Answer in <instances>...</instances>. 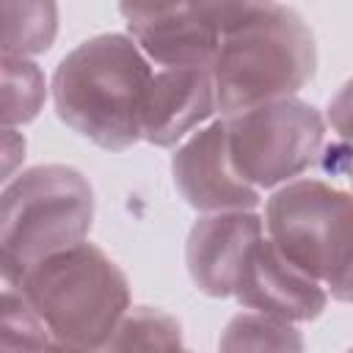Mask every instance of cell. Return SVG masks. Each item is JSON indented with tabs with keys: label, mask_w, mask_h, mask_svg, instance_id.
<instances>
[{
	"label": "cell",
	"mask_w": 353,
	"mask_h": 353,
	"mask_svg": "<svg viewBox=\"0 0 353 353\" xmlns=\"http://www.w3.org/2000/svg\"><path fill=\"white\" fill-rule=\"evenodd\" d=\"M210 72L223 119L295 97L317 72L314 33L292 6L243 3Z\"/></svg>",
	"instance_id": "obj_1"
},
{
	"label": "cell",
	"mask_w": 353,
	"mask_h": 353,
	"mask_svg": "<svg viewBox=\"0 0 353 353\" xmlns=\"http://www.w3.org/2000/svg\"><path fill=\"white\" fill-rule=\"evenodd\" d=\"M152 63L127 33H99L69 50L52 74L58 119L99 149L124 152L141 141V110Z\"/></svg>",
	"instance_id": "obj_2"
},
{
	"label": "cell",
	"mask_w": 353,
	"mask_h": 353,
	"mask_svg": "<svg viewBox=\"0 0 353 353\" xmlns=\"http://www.w3.org/2000/svg\"><path fill=\"white\" fill-rule=\"evenodd\" d=\"M91 223L94 190L77 168L47 163L19 171L0 193L3 284H17L47 256L85 243Z\"/></svg>",
	"instance_id": "obj_3"
},
{
	"label": "cell",
	"mask_w": 353,
	"mask_h": 353,
	"mask_svg": "<svg viewBox=\"0 0 353 353\" xmlns=\"http://www.w3.org/2000/svg\"><path fill=\"white\" fill-rule=\"evenodd\" d=\"M55 342L102 350L130 306L124 270L94 243L47 256L17 284Z\"/></svg>",
	"instance_id": "obj_4"
},
{
	"label": "cell",
	"mask_w": 353,
	"mask_h": 353,
	"mask_svg": "<svg viewBox=\"0 0 353 353\" xmlns=\"http://www.w3.org/2000/svg\"><path fill=\"white\" fill-rule=\"evenodd\" d=\"M265 234L331 298L353 303V193L323 179H295L268 199Z\"/></svg>",
	"instance_id": "obj_5"
},
{
	"label": "cell",
	"mask_w": 353,
	"mask_h": 353,
	"mask_svg": "<svg viewBox=\"0 0 353 353\" xmlns=\"http://www.w3.org/2000/svg\"><path fill=\"white\" fill-rule=\"evenodd\" d=\"M226 130L237 174L256 190H279L320 163L328 124L312 102L287 97L229 116Z\"/></svg>",
	"instance_id": "obj_6"
},
{
	"label": "cell",
	"mask_w": 353,
	"mask_h": 353,
	"mask_svg": "<svg viewBox=\"0 0 353 353\" xmlns=\"http://www.w3.org/2000/svg\"><path fill=\"white\" fill-rule=\"evenodd\" d=\"M243 3H124L119 11L127 22V36L141 47L149 63L160 69H210Z\"/></svg>",
	"instance_id": "obj_7"
},
{
	"label": "cell",
	"mask_w": 353,
	"mask_h": 353,
	"mask_svg": "<svg viewBox=\"0 0 353 353\" xmlns=\"http://www.w3.org/2000/svg\"><path fill=\"white\" fill-rule=\"evenodd\" d=\"M171 174L182 199L204 215L256 210L262 201L232 163L226 119H215L182 141L171 157Z\"/></svg>",
	"instance_id": "obj_8"
},
{
	"label": "cell",
	"mask_w": 353,
	"mask_h": 353,
	"mask_svg": "<svg viewBox=\"0 0 353 353\" xmlns=\"http://www.w3.org/2000/svg\"><path fill=\"white\" fill-rule=\"evenodd\" d=\"M234 298L251 312L287 323H309L328 306L325 284L292 265L268 234L248 251Z\"/></svg>",
	"instance_id": "obj_9"
},
{
	"label": "cell",
	"mask_w": 353,
	"mask_h": 353,
	"mask_svg": "<svg viewBox=\"0 0 353 353\" xmlns=\"http://www.w3.org/2000/svg\"><path fill=\"white\" fill-rule=\"evenodd\" d=\"M259 237H265V218L254 210L201 215L185 245L193 284L210 298H234L245 256Z\"/></svg>",
	"instance_id": "obj_10"
},
{
	"label": "cell",
	"mask_w": 353,
	"mask_h": 353,
	"mask_svg": "<svg viewBox=\"0 0 353 353\" xmlns=\"http://www.w3.org/2000/svg\"><path fill=\"white\" fill-rule=\"evenodd\" d=\"M218 113L212 72L201 69H157L152 74L143 110L141 141L152 146H176Z\"/></svg>",
	"instance_id": "obj_11"
},
{
	"label": "cell",
	"mask_w": 353,
	"mask_h": 353,
	"mask_svg": "<svg viewBox=\"0 0 353 353\" xmlns=\"http://www.w3.org/2000/svg\"><path fill=\"white\" fill-rule=\"evenodd\" d=\"M102 353H193L185 347L182 325L154 306H132L116 325Z\"/></svg>",
	"instance_id": "obj_12"
},
{
	"label": "cell",
	"mask_w": 353,
	"mask_h": 353,
	"mask_svg": "<svg viewBox=\"0 0 353 353\" xmlns=\"http://www.w3.org/2000/svg\"><path fill=\"white\" fill-rule=\"evenodd\" d=\"M3 11V55L30 58L52 47L58 33V6L50 0H6Z\"/></svg>",
	"instance_id": "obj_13"
},
{
	"label": "cell",
	"mask_w": 353,
	"mask_h": 353,
	"mask_svg": "<svg viewBox=\"0 0 353 353\" xmlns=\"http://www.w3.org/2000/svg\"><path fill=\"white\" fill-rule=\"evenodd\" d=\"M218 353H306V342L295 323L259 312H240L221 331Z\"/></svg>",
	"instance_id": "obj_14"
},
{
	"label": "cell",
	"mask_w": 353,
	"mask_h": 353,
	"mask_svg": "<svg viewBox=\"0 0 353 353\" xmlns=\"http://www.w3.org/2000/svg\"><path fill=\"white\" fill-rule=\"evenodd\" d=\"M0 119L3 130H17L33 121L47 99V80L36 61L30 58H0Z\"/></svg>",
	"instance_id": "obj_15"
},
{
	"label": "cell",
	"mask_w": 353,
	"mask_h": 353,
	"mask_svg": "<svg viewBox=\"0 0 353 353\" xmlns=\"http://www.w3.org/2000/svg\"><path fill=\"white\" fill-rule=\"evenodd\" d=\"M0 306V353H44L52 345L50 328L17 287H3Z\"/></svg>",
	"instance_id": "obj_16"
},
{
	"label": "cell",
	"mask_w": 353,
	"mask_h": 353,
	"mask_svg": "<svg viewBox=\"0 0 353 353\" xmlns=\"http://www.w3.org/2000/svg\"><path fill=\"white\" fill-rule=\"evenodd\" d=\"M325 124L331 127L334 138L325 141L320 168L331 176H342L353 188V77L331 97Z\"/></svg>",
	"instance_id": "obj_17"
},
{
	"label": "cell",
	"mask_w": 353,
	"mask_h": 353,
	"mask_svg": "<svg viewBox=\"0 0 353 353\" xmlns=\"http://www.w3.org/2000/svg\"><path fill=\"white\" fill-rule=\"evenodd\" d=\"M25 157V138L17 130H3V179H14L17 163Z\"/></svg>",
	"instance_id": "obj_18"
},
{
	"label": "cell",
	"mask_w": 353,
	"mask_h": 353,
	"mask_svg": "<svg viewBox=\"0 0 353 353\" xmlns=\"http://www.w3.org/2000/svg\"><path fill=\"white\" fill-rule=\"evenodd\" d=\"M44 353H94V350H80V347H72V345H63V342H55L52 339V345Z\"/></svg>",
	"instance_id": "obj_19"
},
{
	"label": "cell",
	"mask_w": 353,
	"mask_h": 353,
	"mask_svg": "<svg viewBox=\"0 0 353 353\" xmlns=\"http://www.w3.org/2000/svg\"><path fill=\"white\" fill-rule=\"evenodd\" d=\"M345 353H353V347H347V350H345Z\"/></svg>",
	"instance_id": "obj_20"
},
{
	"label": "cell",
	"mask_w": 353,
	"mask_h": 353,
	"mask_svg": "<svg viewBox=\"0 0 353 353\" xmlns=\"http://www.w3.org/2000/svg\"><path fill=\"white\" fill-rule=\"evenodd\" d=\"M94 353H102V350H94Z\"/></svg>",
	"instance_id": "obj_21"
}]
</instances>
